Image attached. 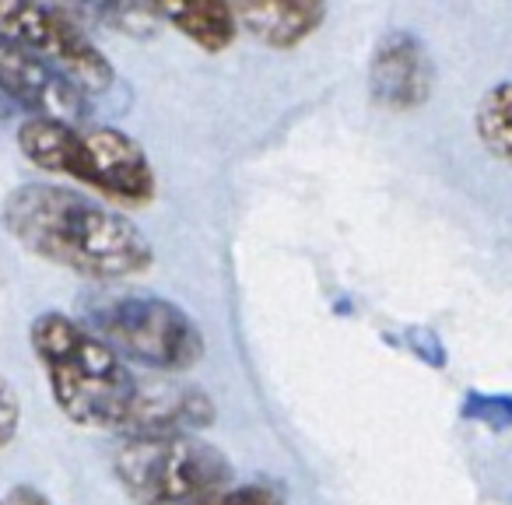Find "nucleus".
Here are the masks:
<instances>
[{
	"instance_id": "2",
	"label": "nucleus",
	"mask_w": 512,
	"mask_h": 505,
	"mask_svg": "<svg viewBox=\"0 0 512 505\" xmlns=\"http://www.w3.org/2000/svg\"><path fill=\"white\" fill-rule=\"evenodd\" d=\"M29 337L53 400L74 425L134 428L144 383L106 341L57 309L39 313Z\"/></svg>"
},
{
	"instance_id": "9",
	"label": "nucleus",
	"mask_w": 512,
	"mask_h": 505,
	"mask_svg": "<svg viewBox=\"0 0 512 505\" xmlns=\"http://www.w3.org/2000/svg\"><path fill=\"white\" fill-rule=\"evenodd\" d=\"M235 18L242 32H249L264 46L292 50L320 29L327 8L313 0H271V4H235Z\"/></svg>"
},
{
	"instance_id": "12",
	"label": "nucleus",
	"mask_w": 512,
	"mask_h": 505,
	"mask_svg": "<svg viewBox=\"0 0 512 505\" xmlns=\"http://www.w3.org/2000/svg\"><path fill=\"white\" fill-rule=\"evenodd\" d=\"M197 505H285V491L271 481H253V484H235V488L221 491V495Z\"/></svg>"
},
{
	"instance_id": "14",
	"label": "nucleus",
	"mask_w": 512,
	"mask_h": 505,
	"mask_svg": "<svg viewBox=\"0 0 512 505\" xmlns=\"http://www.w3.org/2000/svg\"><path fill=\"white\" fill-rule=\"evenodd\" d=\"M8 505H53V502L43 495V491L25 488V484H22V488H15V491L8 495Z\"/></svg>"
},
{
	"instance_id": "7",
	"label": "nucleus",
	"mask_w": 512,
	"mask_h": 505,
	"mask_svg": "<svg viewBox=\"0 0 512 505\" xmlns=\"http://www.w3.org/2000/svg\"><path fill=\"white\" fill-rule=\"evenodd\" d=\"M0 92L39 120L85 123L88 116V95L11 39H0Z\"/></svg>"
},
{
	"instance_id": "4",
	"label": "nucleus",
	"mask_w": 512,
	"mask_h": 505,
	"mask_svg": "<svg viewBox=\"0 0 512 505\" xmlns=\"http://www.w3.org/2000/svg\"><path fill=\"white\" fill-rule=\"evenodd\" d=\"M120 488L137 505H197L232 488V460L193 432L127 435L113 456Z\"/></svg>"
},
{
	"instance_id": "15",
	"label": "nucleus",
	"mask_w": 512,
	"mask_h": 505,
	"mask_svg": "<svg viewBox=\"0 0 512 505\" xmlns=\"http://www.w3.org/2000/svg\"><path fill=\"white\" fill-rule=\"evenodd\" d=\"M0 505H8V502H0Z\"/></svg>"
},
{
	"instance_id": "1",
	"label": "nucleus",
	"mask_w": 512,
	"mask_h": 505,
	"mask_svg": "<svg viewBox=\"0 0 512 505\" xmlns=\"http://www.w3.org/2000/svg\"><path fill=\"white\" fill-rule=\"evenodd\" d=\"M0 221L22 249L81 278H141L155 264V249L134 221L67 186H15L0 204Z\"/></svg>"
},
{
	"instance_id": "13",
	"label": "nucleus",
	"mask_w": 512,
	"mask_h": 505,
	"mask_svg": "<svg viewBox=\"0 0 512 505\" xmlns=\"http://www.w3.org/2000/svg\"><path fill=\"white\" fill-rule=\"evenodd\" d=\"M18 425H22V400H18L11 379L0 376V449L15 439Z\"/></svg>"
},
{
	"instance_id": "3",
	"label": "nucleus",
	"mask_w": 512,
	"mask_h": 505,
	"mask_svg": "<svg viewBox=\"0 0 512 505\" xmlns=\"http://www.w3.org/2000/svg\"><path fill=\"white\" fill-rule=\"evenodd\" d=\"M18 148L32 165L92 186L120 204H151L158 183L151 158L130 134L116 127H85L25 116L18 127Z\"/></svg>"
},
{
	"instance_id": "5",
	"label": "nucleus",
	"mask_w": 512,
	"mask_h": 505,
	"mask_svg": "<svg viewBox=\"0 0 512 505\" xmlns=\"http://www.w3.org/2000/svg\"><path fill=\"white\" fill-rule=\"evenodd\" d=\"M85 323L123 362L186 372L204 358V330L183 306L158 295H109L85 309Z\"/></svg>"
},
{
	"instance_id": "10",
	"label": "nucleus",
	"mask_w": 512,
	"mask_h": 505,
	"mask_svg": "<svg viewBox=\"0 0 512 505\" xmlns=\"http://www.w3.org/2000/svg\"><path fill=\"white\" fill-rule=\"evenodd\" d=\"M151 11L158 15V22L172 25L204 53L228 50L242 32L235 4H221V0H165V4H151Z\"/></svg>"
},
{
	"instance_id": "6",
	"label": "nucleus",
	"mask_w": 512,
	"mask_h": 505,
	"mask_svg": "<svg viewBox=\"0 0 512 505\" xmlns=\"http://www.w3.org/2000/svg\"><path fill=\"white\" fill-rule=\"evenodd\" d=\"M0 39H11V43L36 53L85 95H99L116 85V71L109 57L95 46L85 25L64 8L0 0Z\"/></svg>"
},
{
	"instance_id": "8",
	"label": "nucleus",
	"mask_w": 512,
	"mask_h": 505,
	"mask_svg": "<svg viewBox=\"0 0 512 505\" xmlns=\"http://www.w3.org/2000/svg\"><path fill=\"white\" fill-rule=\"evenodd\" d=\"M435 88V67L425 43L411 32H386L369 60L372 102L390 113H411L425 106Z\"/></svg>"
},
{
	"instance_id": "11",
	"label": "nucleus",
	"mask_w": 512,
	"mask_h": 505,
	"mask_svg": "<svg viewBox=\"0 0 512 505\" xmlns=\"http://www.w3.org/2000/svg\"><path fill=\"white\" fill-rule=\"evenodd\" d=\"M474 130L491 155L512 162V81H498L495 88L481 95Z\"/></svg>"
}]
</instances>
